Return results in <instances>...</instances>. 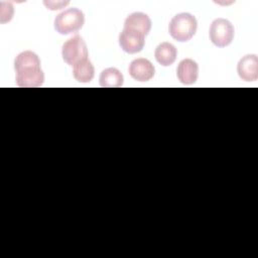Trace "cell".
<instances>
[{
	"mask_svg": "<svg viewBox=\"0 0 258 258\" xmlns=\"http://www.w3.org/2000/svg\"><path fill=\"white\" fill-rule=\"evenodd\" d=\"M14 70L18 87L37 88L43 84L44 74L40 68V59L31 50L22 51L15 57Z\"/></svg>",
	"mask_w": 258,
	"mask_h": 258,
	"instance_id": "cell-1",
	"label": "cell"
},
{
	"mask_svg": "<svg viewBox=\"0 0 258 258\" xmlns=\"http://www.w3.org/2000/svg\"><path fill=\"white\" fill-rule=\"evenodd\" d=\"M198 28L196 17L187 12L178 13L173 16L168 25L171 37L179 42H185L192 38Z\"/></svg>",
	"mask_w": 258,
	"mask_h": 258,
	"instance_id": "cell-2",
	"label": "cell"
},
{
	"mask_svg": "<svg viewBox=\"0 0 258 258\" xmlns=\"http://www.w3.org/2000/svg\"><path fill=\"white\" fill-rule=\"evenodd\" d=\"M85 23V15L84 13L76 8H69L54 18L53 26L56 32L61 35L71 34L79 31Z\"/></svg>",
	"mask_w": 258,
	"mask_h": 258,
	"instance_id": "cell-3",
	"label": "cell"
},
{
	"mask_svg": "<svg viewBox=\"0 0 258 258\" xmlns=\"http://www.w3.org/2000/svg\"><path fill=\"white\" fill-rule=\"evenodd\" d=\"M235 30L232 23L225 18H216L209 30L211 41L218 47H225L229 45L234 38Z\"/></svg>",
	"mask_w": 258,
	"mask_h": 258,
	"instance_id": "cell-4",
	"label": "cell"
},
{
	"mask_svg": "<svg viewBox=\"0 0 258 258\" xmlns=\"http://www.w3.org/2000/svg\"><path fill=\"white\" fill-rule=\"evenodd\" d=\"M61 56L62 59L72 67L88 58V48L84 39L80 35H75L68 39L61 47Z\"/></svg>",
	"mask_w": 258,
	"mask_h": 258,
	"instance_id": "cell-5",
	"label": "cell"
},
{
	"mask_svg": "<svg viewBox=\"0 0 258 258\" xmlns=\"http://www.w3.org/2000/svg\"><path fill=\"white\" fill-rule=\"evenodd\" d=\"M145 43V36L140 32L123 28L119 34V45L127 53L140 52Z\"/></svg>",
	"mask_w": 258,
	"mask_h": 258,
	"instance_id": "cell-6",
	"label": "cell"
},
{
	"mask_svg": "<svg viewBox=\"0 0 258 258\" xmlns=\"http://www.w3.org/2000/svg\"><path fill=\"white\" fill-rule=\"evenodd\" d=\"M155 74V69L152 62L144 57L135 58L130 62L129 75L138 82H148Z\"/></svg>",
	"mask_w": 258,
	"mask_h": 258,
	"instance_id": "cell-7",
	"label": "cell"
},
{
	"mask_svg": "<svg viewBox=\"0 0 258 258\" xmlns=\"http://www.w3.org/2000/svg\"><path fill=\"white\" fill-rule=\"evenodd\" d=\"M237 73L245 82H255L258 79V57L256 54H246L237 64Z\"/></svg>",
	"mask_w": 258,
	"mask_h": 258,
	"instance_id": "cell-8",
	"label": "cell"
},
{
	"mask_svg": "<svg viewBox=\"0 0 258 258\" xmlns=\"http://www.w3.org/2000/svg\"><path fill=\"white\" fill-rule=\"evenodd\" d=\"M176 76L181 84L191 85L198 80L199 64L191 58H184L177 66Z\"/></svg>",
	"mask_w": 258,
	"mask_h": 258,
	"instance_id": "cell-9",
	"label": "cell"
},
{
	"mask_svg": "<svg viewBox=\"0 0 258 258\" xmlns=\"http://www.w3.org/2000/svg\"><path fill=\"white\" fill-rule=\"evenodd\" d=\"M124 28L140 32L146 36L151 29V20L145 13L133 12L126 17L124 21Z\"/></svg>",
	"mask_w": 258,
	"mask_h": 258,
	"instance_id": "cell-10",
	"label": "cell"
},
{
	"mask_svg": "<svg viewBox=\"0 0 258 258\" xmlns=\"http://www.w3.org/2000/svg\"><path fill=\"white\" fill-rule=\"evenodd\" d=\"M177 55V50L175 46L170 42H161L154 51V56L157 62L163 67L171 66Z\"/></svg>",
	"mask_w": 258,
	"mask_h": 258,
	"instance_id": "cell-11",
	"label": "cell"
},
{
	"mask_svg": "<svg viewBox=\"0 0 258 258\" xmlns=\"http://www.w3.org/2000/svg\"><path fill=\"white\" fill-rule=\"evenodd\" d=\"M73 76L80 83H89L94 79L95 68L89 58H85L73 67Z\"/></svg>",
	"mask_w": 258,
	"mask_h": 258,
	"instance_id": "cell-12",
	"label": "cell"
},
{
	"mask_svg": "<svg viewBox=\"0 0 258 258\" xmlns=\"http://www.w3.org/2000/svg\"><path fill=\"white\" fill-rule=\"evenodd\" d=\"M123 75L116 68H108L102 71L99 82L100 86L104 88H118L123 85Z\"/></svg>",
	"mask_w": 258,
	"mask_h": 258,
	"instance_id": "cell-13",
	"label": "cell"
},
{
	"mask_svg": "<svg viewBox=\"0 0 258 258\" xmlns=\"http://www.w3.org/2000/svg\"><path fill=\"white\" fill-rule=\"evenodd\" d=\"M43 4L46 6L47 9L49 10H59L61 9L63 6L68 5L69 4V1H66V2H50V1H44Z\"/></svg>",
	"mask_w": 258,
	"mask_h": 258,
	"instance_id": "cell-14",
	"label": "cell"
}]
</instances>
